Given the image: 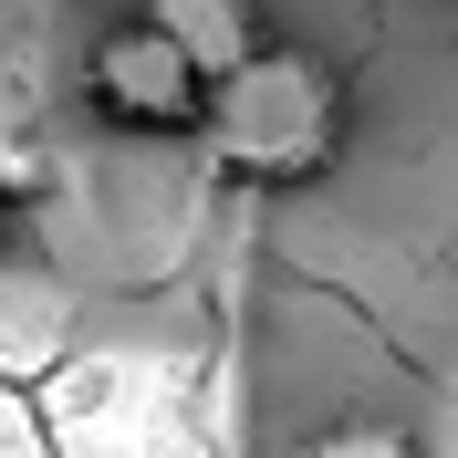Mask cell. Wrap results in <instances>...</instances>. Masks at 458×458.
Wrapping results in <instances>:
<instances>
[{
	"label": "cell",
	"mask_w": 458,
	"mask_h": 458,
	"mask_svg": "<svg viewBox=\"0 0 458 458\" xmlns=\"http://www.w3.org/2000/svg\"><path fill=\"white\" fill-rule=\"evenodd\" d=\"M199 146L240 188H302L344 146V73L323 53H302V42H260L229 84H208Z\"/></svg>",
	"instance_id": "6da1fadb"
},
{
	"label": "cell",
	"mask_w": 458,
	"mask_h": 458,
	"mask_svg": "<svg viewBox=\"0 0 458 458\" xmlns=\"http://www.w3.org/2000/svg\"><path fill=\"white\" fill-rule=\"evenodd\" d=\"M31 417H42L53 458H167L177 448V406L125 354H63L53 386L31 396Z\"/></svg>",
	"instance_id": "7a4b0ae2"
},
{
	"label": "cell",
	"mask_w": 458,
	"mask_h": 458,
	"mask_svg": "<svg viewBox=\"0 0 458 458\" xmlns=\"http://www.w3.org/2000/svg\"><path fill=\"white\" fill-rule=\"evenodd\" d=\"M84 94H94V114H105V125H125V136H199V125H208V73L167 42V21H157V11L94 31Z\"/></svg>",
	"instance_id": "3957f363"
},
{
	"label": "cell",
	"mask_w": 458,
	"mask_h": 458,
	"mask_svg": "<svg viewBox=\"0 0 458 458\" xmlns=\"http://www.w3.org/2000/svg\"><path fill=\"white\" fill-rule=\"evenodd\" d=\"M157 21H167V42H177L188 63H199L208 84H229V73H240V63H250L260 42H271L260 21H240V11H219V0H157Z\"/></svg>",
	"instance_id": "277c9868"
},
{
	"label": "cell",
	"mask_w": 458,
	"mask_h": 458,
	"mask_svg": "<svg viewBox=\"0 0 458 458\" xmlns=\"http://www.w3.org/2000/svg\"><path fill=\"white\" fill-rule=\"evenodd\" d=\"M63 365V302L42 282H0V386Z\"/></svg>",
	"instance_id": "5b68a950"
},
{
	"label": "cell",
	"mask_w": 458,
	"mask_h": 458,
	"mask_svg": "<svg viewBox=\"0 0 458 458\" xmlns=\"http://www.w3.org/2000/svg\"><path fill=\"white\" fill-rule=\"evenodd\" d=\"M63 188V157L42 125H0V208H21V199H53Z\"/></svg>",
	"instance_id": "8992f818"
},
{
	"label": "cell",
	"mask_w": 458,
	"mask_h": 458,
	"mask_svg": "<svg viewBox=\"0 0 458 458\" xmlns=\"http://www.w3.org/2000/svg\"><path fill=\"white\" fill-rule=\"evenodd\" d=\"M302 458H428L406 428H375V417H354V428H323Z\"/></svg>",
	"instance_id": "52a82bcc"
},
{
	"label": "cell",
	"mask_w": 458,
	"mask_h": 458,
	"mask_svg": "<svg viewBox=\"0 0 458 458\" xmlns=\"http://www.w3.org/2000/svg\"><path fill=\"white\" fill-rule=\"evenodd\" d=\"M0 219H11V208H0Z\"/></svg>",
	"instance_id": "ba28073f"
}]
</instances>
